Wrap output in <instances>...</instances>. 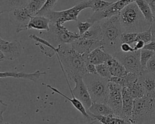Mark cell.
<instances>
[{"label":"cell","mask_w":155,"mask_h":124,"mask_svg":"<svg viewBox=\"0 0 155 124\" xmlns=\"http://www.w3.org/2000/svg\"><path fill=\"white\" fill-rule=\"evenodd\" d=\"M0 51H2L5 57V60H14L18 58L22 53V46L18 40L8 41L0 39Z\"/></svg>","instance_id":"12"},{"label":"cell","mask_w":155,"mask_h":124,"mask_svg":"<svg viewBox=\"0 0 155 124\" xmlns=\"http://www.w3.org/2000/svg\"><path fill=\"white\" fill-rule=\"evenodd\" d=\"M87 111L89 114L95 116L115 115L112 108L107 103L101 102H93Z\"/></svg>","instance_id":"22"},{"label":"cell","mask_w":155,"mask_h":124,"mask_svg":"<svg viewBox=\"0 0 155 124\" xmlns=\"http://www.w3.org/2000/svg\"><path fill=\"white\" fill-rule=\"evenodd\" d=\"M109 93L107 104L112 108L115 115L122 117V88L117 83L109 82Z\"/></svg>","instance_id":"8"},{"label":"cell","mask_w":155,"mask_h":124,"mask_svg":"<svg viewBox=\"0 0 155 124\" xmlns=\"http://www.w3.org/2000/svg\"><path fill=\"white\" fill-rule=\"evenodd\" d=\"M113 2H108L104 0H90V8L93 11L103 9L111 4Z\"/></svg>","instance_id":"31"},{"label":"cell","mask_w":155,"mask_h":124,"mask_svg":"<svg viewBox=\"0 0 155 124\" xmlns=\"http://www.w3.org/2000/svg\"><path fill=\"white\" fill-rule=\"evenodd\" d=\"M135 2L145 20L149 24H151L154 21V16L148 3L145 0H135Z\"/></svg>","instance_id":"26"},{"label":"cell","mask_w":155,"mask_h":124,"mask_svg":"<svg viewBox=\"0 0 155 124\" xmlns=\"http://www.w3.org/2000/svg\"><path fill=\"white\" fill-rule=\"evenodd\" d=\"M81 36L85 38L102 41V30L100 22L94 23L92 26Z\"/></svg>","instance_id":"25"},{"label":"cell","mask_w":155,"mask_h":124,"mask_svg":"<svg viewBox=\"0 0 155 124\" xmlns=\"http://www.w3.org/2000/svg\"><path fill=\"white\" fill-rule=\"evenodd\" d=\"M145 70L147 71L148 72L151 74H155V54H154L148 60L147 64L146 69Z\"/></svg>","instance_id":"37"},{"label":"cell","mask_w":155,"mask_h":124,"mask_svg":"<svg viewBox=\"0 0 155 124\" xmlns=\"http://www.w3.org/2000/svg\"><path fill=\"white\" fill-rule=\"evenodd\" d=\"M112 56L113 55L108 53L103 46H101L89 53L88 60L90 63L96 65L101 64H105Z\"/></svg>","instance_id":"20"},{"label":"cell","mask_w":155,"mask_h":124,"mask_svg":"<svg viewBox=\"0 0 155 124\" xmlns=\"http://www.w3.org/2000/svg\"><path fill=\"white\" fill-rule=\"evenodd\" d=\"M154 54H155V52H154Z\"/></svg>","instance_id":"47"},{"label":"cell","mask_w":155,"mask_h":124,"mask_svg":"<svg viewBox=\"0 0 155 124\" xmlns=\"http://www.w3.org/2000/svg\"><path fill=\"white\" fill-rule=\"evenodd\" d=\"M93 24L88 22V21L81 22L78 21V28L79 30V33L82 36L84 33H85L93 25Z\"/></svg>","instance_id":"36"},{"label":"cell","mask_w":155,"mask_h":124,"mask_svg":"<svg viewBox=\"0 0 155 124\" xmlns=\"http://www.w3.org/2000/svg\"><path fill=\"white\" fill-rule=\"evenodd\" d=\"M150 28H151V31L152 34V40L155 41V20L151 24Z\"/></svg>","instance_id":"44"},{"label":"cell","mask_w":155,"mask_h":124,"mask_svg":"<svg viewBox=\"0 0 155 124\" xmlns=\"http://www.w3.org/2000/svg\"><path fill=\"white\" fill-rule=\"evenodd\" d=\"M105 64L107 65L111 76H122L129 72L114 56L108 59Z\"/></svg>","instance_id":"21"},{"label":"cell","mask_w":155,"mask_h":124,"mask_svg":"<svg viewBox=\"0 0 155 124\" xmlns=\"http://www.w3.org/2000/svg\"><path fill=\"white\" fill-rule=\"evenodd\" d=\"M51 23L50 20L44 15H36L31 16L28 25L26 27V30L30 29H36L39 30L50 31Z\"/></svg>","instance_id":"19"},{"label":"cell","mask_w":155,"mask_h":124,"mask_svg":"<svg viewBox=\"0 0 155 124\" xmlns=\"http://www.w3.org/2000/svg\"><path fill=\"white\" fill-rule=\"evenodd\" d=\"M58 0H47L44 6L39 11L37 15H44L45 16L46 14L52 11L53 7L56 4Z\"/></svg>","instance_id":"33"},{"label":"cell","mask_w":155,"mask_h":124,"mask_svg":"<svg viewBox=\"0 0 155 124\" xmlns=\"http://www.w3.org/2000/svg\"><path fill=\"white\" fill-rule=\"evenodd\" d=\"M102 30V43L105 50L113 56L120 51V36L124 32L119 15L100 21Z\"/></svg>","instance_id":"2"},{"label":"cell","mask_w":155,"mask_h":124,"mask_svg":"<svg viewBox=\"0 0 155 124\" xmlns=\"http://www.w3.org/2000/svg\"><path fill=\"white\" fill-rule=\"evenodd\" d=\"M71 45L73 49L77 52L84 54L90 53L95 48L103 46V43L102 41L87 39L81 36L79 38L72 42Z\"/></svg>","instance_id":"13"},{"label":"cell","mask_w":155,"mask_h":124,"mask_svg":"<svg viewBox=\"0 0 155 124\" xmlns=\"http://www.w3.org/2000/svg\"><path fill=\"white\" fill-rule=\"evenodd\" d=\"M42 85L46 86L47 88H50V90H51L54 93H56L57 94H58L59 95L61 96L62 97H64L65 99H66L67 100L70 101L71 102V103L73 105V106L77 109L78 110L81 114L89 122H94V119L90 116L89 115V114L88 113V112L87 111V109H85V108L84 107V106L83 105V104L78 99H76V97H73V99H71L70 97H68V96H67L66 95H65L64 93H62V92H61L59 90H58L57 88L51 86L50 85H48V84H47L45 83H42Z\"/></svg>","instance_id":"17"},{"label":"cell","mask_w":155,"mask_h":124,"mask_svg":"<svg viewBox=\"0 0 155 124\" xmlns=\"http://www.w3.org/2000/svg\"><path fill=\"white\" fill-rule=\"evenodd\" d=\"M138 79L142 83L146 95L155 99V74L143 70L138 75Z\"/></svg>","instance_id":"16"},{"label":"cell","mask_w":155,"mask_h":124,"mask_svg":"<svg viewBox=\"0 0 155 124\" xmlns=\"http://www.w3.org/2000/svg\"><path fill=\"white\" fill-rule=\"evenodd\" d=\"M5 60V57L4 54L2 51H0V61L2 62L3 60Z\"/></svg>","instance_id":"45"},{"label":"cell","mask_w":155,"mask_h":124,"mask_svg":"<svg viewBox=\"0 0 155 124\" xmlns=\"http://www.w3.org/2000/svg\"><path fill=\"white\" fill-rule=\"evenodd\" d=\"M119 19L124 32L139 33L148 30L151 26L145 20L135 1L127 5L120 11Z\"/></svg>","instance_id":"3"},{"label":"cell","mask_w":155,"mask_h":124,"mask_svg":"<svg viewBox=\"0 0 155 124\" xmlns=\"http://www.w3.org/2000/svg\"><path fill=\"white\" fill-rule=\"evenodd\" d=\"M154 99L147 95L134 99L131 123H148L153 119Z\"/></svg>","instance_id":"5"},{"label":"cell","mask_w":155,"mask_h":124,"mask_svg":"<svg viewBox=\"0 0 155 124\" xmlns=\"http://www.w3.org/2000/svg\"><path fill=\"white\" fill-rule=\"evenodd\" d=\"M55 54L67 83H69L68 77L74 82L87 73L89 53L81 54L74 50L71 44H61L56 47Z\"/></svg>","instance_id":"1"},{"label":"cell","mask_w":155,"mask_h":124,"mask_svg":"<svg viewBox=\"0 0 155 124\" xmlns=\"http://www.w3.org/2000/svg\"><path fill=\"white\" fill-rule=\"evenodd\" d=\"M154 52L147 49L142 48L140 51V60L142 67L143 70L146 69L147 64L150 59L154 55Z\"/></svg>","instance_id":"30"},{"label":"cell","mask_w":155,"mask_h":124,"mask_svg":"<svg viewBox=\"0 0 155 124\" xmlns=\"http://www.w3.org/2000/svg\"><path fill=\"white\" fill-rule=\"evenodd\" d=\"M120 48V50L124 52H131L136 51L133 46H131V45L127 43H121Z\"/></svg>","instance_id":"38"},{"label":"cell","mask_w":155,"mask_h":124,"mask_svg":"<svg viewBox=\"0 0 155 124\" xmlns=\"http://www.w3.org/2000/svg\"><path fill=\"white\" fill-rule=\"evenodd\" d=\"M90 8V0L84 1L74 6L61 11H51L45 16L52 24H63L68 21H78V16L80 12L85 8Z\"/></svg>","instance_id":"6"},{"label":"cell","mask_w":155,"mask_h":124,"mask_svg":"<svg viewBox=\"0 0 155 124\" xmlns=\"http://www.w3.org/2000/svg\"><path fill=\"white\" fill-rule=\"evenodd\" d=\"M134 99L131 96L127 87L122 88V118L124 119L127 123H131Z\"/></svg>","instance_id":"15"},{"label":"cell","mask_w":155,"mask_h":124,"mask_svg":"<svg viewBox=\"0 0 155 124\" xmlns=\"http://www.w3.org/2000/svg\"><path fill=\"white\" fill-rule=\"evenodd\" d=\"M75 86L70 91L73 97L78 99L84 106L86 109H88L93 103V100L89 93L88 88L83 80V77L76 78L74 81Z\"/></svg>","instance_id":"10"},{"label":"cell","mask_w":155,"mask_h":124,"mask_svg":"<svg viewBox=\"0 0 155 124\" xmlns=\"http://www.w3.org/2000/svg\"><path fill=\"white\" fill-rule=\"evenodd\" d=\"M137 35V33L135 32H123L120 36V42L133 45L136 42Z\"/></svg>","instance_id":"32"},{"label":"cell","mask_w":155,"mask_h":124,"mask_svg":"<svg viewBox=\"0 0 155 124\" xmlns=\"http://www.w3.org/2000/svg\"><path fill=\"white\" fill-rule=\"evenodd\" d=\"M50 30L51 31L55 42L58 45L61 44H71L81 36L79 33L68 30L63 24L52 23H50Z\"/></svg>","instance_id":"9"},{"label":"cell","mask_w":155,"mask_h":124,"mask_svg":"<svg viewBox=\"0 0 155 124\" xmlns=\"http://www.w3.org/2000/svg\"><path fill=\"white\" fill-rule=\"evenodd\" d=\"M148 3V4L150 5L152 11H153V13L154 14V20H155V0H145Z\"/></svg>","instance_id":"43"},{"label":"cell","mask_w":155,"mask_h":124,"mask_svg":"<svg viewBox=\"0 0 155 124\" xmlns=\"http://www.w3.org/2000/svg\"><path fill=\"white\" fill-rule=\"evenodd\" d=\"M138 78V75L133 72L129 71L127 74L122 76H111L108 80L120 85L122 87H130Z\"/></svg>","instance_id":"24"},{"label":"cell","mask_w":155,"mask_h":124,"mask_svg":"<svg viewBox=\"0 0 155 124\" xmlns=\"http://www.w3.org/2000/svg\"><path fill=\"white\" fill-rule=\"evenodd\" d=\"M46 72L37 70L34 73H26L24 72H16V71H4L1 72V79L6 77H14L16 79H23L32 81L38 80L41 75L45 74Z\"/></svg>","instance_id":"18"},{"label":"cell","mask_w":155,"mask_h":124,"mask_svg":"<svg viewBox=\"0 0 155 124\" xmlns=\"http://www.w3.org/2000/svg\"><path fill=\"white\" fill-rule=\"evenodd\" d=\"M30 0H0V13H4L25 7Z\"/></svg>","instance_id":"23"},{"label":"cell","mask_w":155,"mask_h":124,"mask_svg":"<svg viewBox=\"0 0 155 124\" xmlns=\"http://www.w3.org/2000/svg\"><path fill=\"white\" fill-rule=\"evenodd\" d=\"M143 48L155 52V41L151 40L149 42L145 44V46Z\"/></svg>","instance_id":"39"},{"label":"cell","mask_w":155,"mask_h":124,"mask_svg":"<svg viewBox=\"0 0 155 124\" xmlns=\"http://www.w3.org/2000/svg\"><path fill=\"white\" fill-rule=\"evenodd\" d=\"M151 40H152V34H151L150 27L147 30L137 33L136 42L138 41H142L145 44H147L150 41H151Z\"/></svg>","instance_id":"35"},{"label":"cell","mask_w":155,"mask_h":124,"mask_svg":"<svg viewBox=\"0 0 155 124\" xmlns=\"http://www.w3.org/2000/svg\"><path fill=\"white\" fill-rule=\"evenodd\" d=\"M91 116L94 120L101 123H127V122L122 117L117 116L116 115L110 116H95L93 114H89Z\"/></svg>","instance_id":"27"},{"label":"cell","mask_w":155,"mask_h":124,"mask_svg":"<svg viewBox=\"0 0 155 124\" xmlns=\"http://www.w3.org/2000/svg\"><path fill=\"white\" fill-rule=\"evenodd\" d=\"M131 96L135 99L137 98H140L146 95L145 90L139 80L138 78L134 81V82L130 86L127 87Z\"/></svg>","instance_id":"28"},{"label":"cell","mask_w":155,"mask_h":124,"mask_svg":"<svg viewBox=\"0 0 155 124\" xmlns=\"http://www.w3.org/2000/svg\"><path fill=\"white\" fill-rule=\"evenodd\" d=\"M145 43L142 41H138L133 44V47L135 50H140L145 46Z\"/></svg>","instance_id":"41"},{"label":"cell","mask_w":155,"mask_h":124,"mask_svg":"<svg viewBox=\"0 0 155 124\" xmlns=\"http://www.w3.org/2000/svg\"><path fill=\"white\" fill-rule=\"evenodd\" d=\"M46 1L47 0H30L25 8L31 16H36L44 6Z\"/></svg>","instance_id":"29"},{"label":"cell","mask_w":155,"mask_h":124,"mask_svg":"<svg viewBox=\"0 0 155 124\" xmlns=\"http://www.w3.org/2000/svg\"><path fill=\"white\" fill-rule=\"evenodd\" d=\"M87 73H91V74L97 73L96 65L93 64L90 62H89L87 65Z\"/></svg>","instance_id":"40"},{"label":"cell","mask_w":155,"mask_h":124,"mask_svg":"<svg viewBox=\"0 0 155 124\" xmlns=\"http://www.w3.org/2000/svg\"><path fill=\"white\" fill-rule=\"evenodd\" d=\"M10 21L16 27L17 33L26 30L31 16L25 7L15 9L10 12Z\"/></svg>","instance_id":"11"},{"label":"cell","mask_w":155,"mask_h":124,"mask_svg":"<svg viewBox=\"0 0 155 124\" xmlns=\"http://www.w3.org/2000/svg\"><path fill=\"white\" fill-rule=\"evenodd\" d=\"M97 74L102 77L109 79L111 75L107 65L105 64H101L96 65Z\"/></svg>","instance_id":"34"},{"label":"cell","mask_w":155,"mask_h":124,"mask_svg":"<svg viewBox=\"0 0 155 124\" xmlns=\"http://www.w3.org/2000/svg\"><path fill=\"white\" fill-rule=\"evenodd\" d=\"M1 102V107H0V110H1V114H0V118H1V123H2V114L7 109L8 105L4 103H3V102L2 100L0 101Z\"/></svg>","instance_id":"42"},{"label":"cell","mask_w":155,"mask_h":124,"mask_svg":"<svg viewBox=\"0 0 155 124\" xmlns=\"http://www.w3.org/2000/svg\"><path fill=\"white\" fill-rule=\"evenodd\" d=\"M140 51L136 50L131 52H124L121 50L116 52L113 56L130 72L137 75L143 71L140 60Z\"/></svg>","instance_id":"7"},{"label":"cell","mask_w":155,"mask_h":124,"mask_svg":"<svg viewBox=\"0 0 155 124\" xmlns=\"http://www.w3.org/2000/svg\"><path fill=\"white\" fill-rule=\"evenodd\" d=\"M120 11L121 10L117 5L116 2H113L107 7L100 10L94 11L92 16L89 19H87V21L94 24L97 22H100L103 19L119 15Z\"/></svg>","instance_id":"14"},{"label":"cell","mask_w":155,"mask_h":124,"mask_svg":"<svg viewBox=\"0 0 155 124\" xmlns=\"http://www.w3.org/2000/svg\"><path fill=\"white\" fill-rule=\"evenodd\" d=\"M83 80L88 88L93 102L107 103L110 82L108 79L102 77L97 73H87L83 76Z\"/></svg>","instance_id":"4"},{"label":"cell","mask_w":155,"mask_h":124,"mask_svg":"<svg viewBox=\"0 0 155 124\" xmlns=\"http://www.w3.org/2000/svg\"><path fill=\"white\" fill-rule=\"evenodd\" d=\"M153 119L155 120V99H154V108H153Z\"/></svg>","instance_id":"46"}]
</instances>
